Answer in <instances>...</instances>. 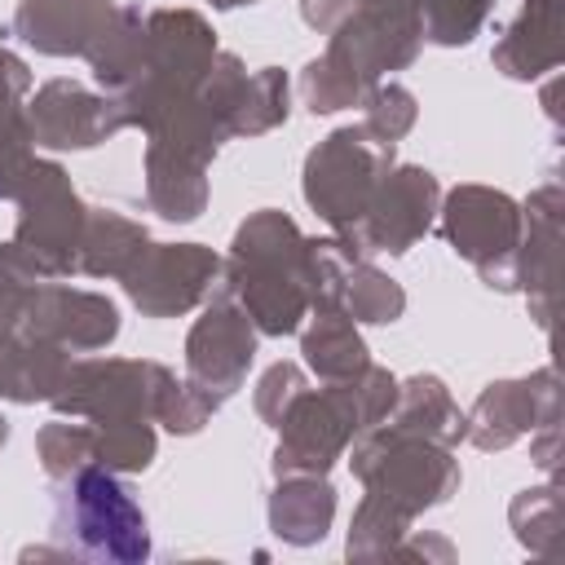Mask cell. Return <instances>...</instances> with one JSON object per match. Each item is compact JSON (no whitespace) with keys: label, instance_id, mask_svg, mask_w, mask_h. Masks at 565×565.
Wrapping results in <instances>:
<instances>
[{"label":"cell","instance_id":"6da1fadb","mask_svg":"<svg viewBox=\"0 0 565 565\" xmlns=\"http://www.w3.org/2000/svg\"><path fill=\"white\" fill-rule=\"evenodd\" d=\"M53 539L88 561H146L150 556V530L141 508L128 499V490L106 472H79L62 494L53 512Z\"/></svg>","mask_w":565,"mask_h":565}]
</instances>
